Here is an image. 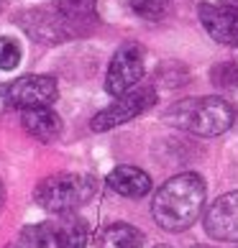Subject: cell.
I'll return each mask as SVG.
<instances>
[{"label":"cell","instance_id":"3","mask_svg":"<svg viewBox=\"0 0 238 248\" xmlns=\"http://www.w3.org/2000/svg\"><path fill=\"white\" fill-rule=\"evenodd\" d=\"M97 189L95 177L90 174H77V171H59L51 177L41 179L33 189L36 205L44 207L47 213L67 215L72 210L82 207L85 202L93 200Z\"/></svg>","mask_w":238,"mask_h":248},{"label":"cell","instance_id":"6","mask_svg":"<svg viewBox=\"0 0 238 248\" xmlns=\"http://www.w3.org/2000/svg\"><path fill=\"white\" fill-rule=\"evenodd\" d=\"M146 72L143 64V49L139 44H123L121 49L113 54L111 64H108V75H105V93L108 95H123L126 90H131L133 85H139Z\"/></svg>","mask_w":238,"mask_h":248},{"label":"cell","instance_id":"1","mask_svg":"<svg viewBox=\"0 0 238 248\" xmlns=\"http://www.w3.org/2000/svg\"><path fill=\"white\" fill-rule=\"evenodd\" d=\"M205 182L195 171H185L167 179L154 195L151 215L161 231L182 233L197 223V217L205 210Z\"/></svg>","mask_w":238,"mask_h":248},{"label":"cell","instance_id":"10","mask_svg":"<svg viewBox=\"0 0 238 248\" xmlns=\"http://www.w3.org/2000/svg\"><path fill=\"white\" fill-rule=\"evenodd\" d=\"M108 187L121 197H131V200H141L151 192V177L149 171H143L139 167H115L108 174Z\"/></svg>","mask_w":238,"mask_h":248},{"label":"cell","instance_id":"22","mask_svg":"<svg viewBox=\"0 0 238 248\" xmlns=\"http://www.w3.org/2000/svg\"><path fill=\"white\" fill-rule=\"evenodd\" d=\"M192 248H213V246H192Z\"/></svg>","mask_w":238,"mask_h":248},{"label":"cell","instance_id":"18","mask_svg":"<svg viewBox=\"0 0 238 248\" xmlns=\"http://www.w3.org/2000/svg\"><path fill=\"white\" fill-rule=\"evenodd\" d=\"M131 8L141 18H149V21H157V18H161V13H164L161 3H154V0H131Z\"/></svg>","mask_w":238,"mask_h":248},{"label":"cell","instance_id":"17","mask_svg":"<svg viewBox=\"0 0 238 248\" xmlns=\"http://www.w3.org/2000/svg\"><path fill=\"white\" fill-rule=\"evenodd\" d=\"M21 64V46L13 39H0V69H16Z\"/></svg>","mask_w":238,"mask_h":248},{"label":"cell","instance_id":"15","mask_svg":"<svg viewBox=\"0 0 238 248\" xmlns=\"http://www.w3.org/2000/svg\"><path fill=\"white\" fill-rule=\"evenodd\" d=\"M51 243V225L39 223V225H29L21 231V246L23 248H49Z\"/></svg>","mask_w":238,"mask_h":248},{"label":"cell","instance_id":"20","mask_svg":"<svg viewBox=\"0 0 238 248\" xmlns=\"http://www.w3.org/2000/svg\"><path fill=\"white\" fill-rule=\"evenodd\" d=\"M5 3H8V0H0V11H3V8H5Z\"/></svg>","mask_w":238,"mask_h":248},{"label":"cell","instance_id":"4","mask_svg":"<svg viewBox=\"0 0 238 248\" xmlns=\"http://www.w3.org/2000/svg\"><path fill=\"white\" fill-rule=\"evenodd\" d=\"M157 97L159 95H157V90H154V85H133L131 90H126L123 95H118L113 105L100 110L93 121H90V128H93L95 133L113 131V128L133 121V118H139L146 110H151L157 105Z\"/></svg>","mask_w":238,"mask_h":248},{"label":"cell","instance_id":"24","mask_svg":"<svg viewBox=\"0 0 238 248\" xmlns=\"http://www.w3.org/2000/svg\"><path fill=\"white\" fill-rule=\"evenodd\" d=\"M8 248H23V246H8Z\"/></svg>","mask_w":238,"mask_h":248},{"label":"cell","instance_id":"16","mask_svg":"<svg viewBox=\"0 0 238 248\" xmlns=\"http://www.w3.org/2000/svg\"><path fill=\"white\" fill-rule=\"evenodd\" d=\"M210 79H213L218 87H238V62H225V64L213 67Z\"/></svg>","mask_w":238,"mask_h":248},{"label":"cell","instance_id":"11","mask_svg":"<svg viewBox=\"0 0 238 248\" xmlns=\"http://www.w3.org/2000/svg\"><path fill=\"white\" fill-rule=\"evenodd\" d=\"M54 11L67 23L72 36L85 33L97 23V0H54Z\"/></svg>","mask_w":238,"mask_h":248},{"label":"cell","instance_id":"8","mask_svg":"<svg viewBox=\"0 0 238 248\" xmlns=\"http://www.w3.org/2000/svg\"><path fill=\"white\" fill-rule=\"evenodd\" d=\"M16 23L39 44H62L72 36L57 11H21Z\"/></svg>","mask_w":238,"mask_h":248},{"label":"cell","instance_id":"5","mask_svg":"<svg viewBox=\"0 0 238 248\" xmlns=\"http://www.w3.org/2000/svg\"><path fill=\"white\" fill-rule=\"evenodd\" d=\"M0 95L11 108H44L57 100V79L47 75H26L0 87Z\"/></svg>","mask_w":238,"mask_h":248},{"label":"cell","instance_id":"2","mask_svg":"<svg viewBox=\"0 0 238 248\" xmlns=\"http://www.w3.org/2000/svg\"><path fill=\"white\" fill-rule=\"evenodd\" d=\"M164 121L192 136L213 139V136H221L233 125L236 113L233 105L223 97H187L172 105L164 113Z\"/></svg>","mask_w":238,"mask_h":248},{"label":"cell","instance_id":"21","mask_svg":"<svg viewBox=\"0 0 238 248\" xmlns=\"http://www.w3.org/2000/svg\"><path fill=\"white\" fill-rule=\"evenodd\" d=\"M154 3H161L164 5V3H169V0H154Z\"/></svg>","mask_w":238,"mask_h":248},{"label":"cell","instance_id":"12","mask_svg":"<svg viewBox=\"0 0 238 248\" xmlns=\"http://www.w3.org/2000/svg\"><path fill=\"white\" fill-rule=\"evenodd\" d=\"M21 123H23V128L33 136V139H39V141H44V143L57 141L59 133H62V118L54 113L49 105L23 110Z\"/></svg>","mask_w":238,"mask_h":248},{"label":"cell","instance_id":"9","mask_svg":"<svg viewBox=\"0 0 238 248\" xmlns=\"http://www.w3.org/2000/svg\"><path fill=\"white\" fill-rule=\"evenodd\" d=\"M200 23L210 33V39L225 46H238V5H200Z\"/></svg>","mask_w":238,"mask_h":248},{"label":"cell","instance_id":"7","mask_svg":"<svg viewBox=\"0 0 238 248\" xmlns=\"http://www.w3.org/2000/svg\"><path fill=\"white\" fill-rule=\"evenodd\" d=\"M205 233L223 243H238V189L221 195L207 207Z\"/></svg>","mask_w":238,"mask_h":248},{"label":"cell","instance_id":"23","mask_svg":"<svg viewBox=\"0 0 238 248\" xmlns=\"http://www.w3.org/2000/svg\"><path fill=\"white\" fill-rule=\"evenodd\" d=\"M154 248H172V246H164V243H161V246H154Z\"/></svg>","mask_w":238,"mask_h":248},{"label":"cell","instance_id":"13","mask_svg":"<svg viewBox=\"0 0 238 248\" xmlns=\"http://www.w3.org/2000/svg\"><path fill=\"white\" fill-rule=\"evenodd\" d=\"M51 241L57 243V248H87L90 241L87 223L82 217L67 213L57 225H51Z\"/></svg>","mask_w":238,"mask_h":248},{"label":"cell","instance_id":"19","mask_svg":"<svg viewBox=\"0 0 238 248\" xmlns=\"http://www.w3.org/2000/svg\"><path fill=\"white\" fill-rule=\"evenodd\" d=\"M5 205V187H3V182H0V210H3Z\"/></svg>","mask_w":238,"mask_h":248},{"label":"cell","instance_id":"14","mask_svg":"<svg viewBox=\"0 0 238 248\" xmlns=\"http://www.w3.org/2000/svg\"><path fill=\"white\" fill-rule=\"evenodd\" d=\"M100 248H141L143 233L131 223H113L100 231Z\"/></svg>","mask_w":238,"mask_h":248}]
</instances>
